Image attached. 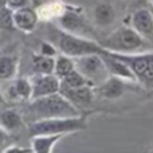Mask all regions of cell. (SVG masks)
Listing matches in <instances>:
<instances>
[{"instance_id":"5b68a950","label":"cell","mask_w":153,"mask_h":153,"mask_svg":"<svg viewBox=\"0 0 153 153\" xmlns=\"http://www.w3.org/2000/svg\"><path fill=\"white\" fill-rule=\"evenodd\" d=\"M110 53L132 70L138 83L144 86L153 85V50L137 54H121L113 51Z\"/></svg>"},{"instance_id":"83f0119b","label":"cell","mask_w":153,"mask_h":153,"mask_svg":"<svg viewBox=\"0 0 153 153\" xmlns=\"http://www.w3.org/2000/svg\"><path fill=\"white\" fill-rule=\"evenodd\" d=\"M149 5H151V7L153 8V0H149Z\"/></svg>"},{"instance_id":"6da1fadb","label":"cell","mask_w":153,"mask_h":153,"mask_svg":"<svg viewBox=\"0 0 153 153\" xmlns=\"http://www.w3.org/2000/svg\"><path fill=\"white\" fill-rule=\"evenodd\" d=\"M26 117L30 122L45 118H56V117H75L82 114L62 93H54L50 95L30 100L26 108Z\"/></svg>"},{"instance_id":"e0dca14e","label":"cell","mask_w":153,"mask_h":153,"mask_svg":"<svg viewBox=\"0 0 153 153\" xmlns=\"http://www.w3.org/2000/svg\"><path fill=\"white\" fill-rule=\"evenodd\" d=\"M94 22L100 27H109L116 22V10L110 3H100L93 11Z\"/></svg>"},{"instance_id":"4fadbf2b","label":"cell","mask_w":153,"mask_h":153,"mask_svg":"<svg viewBox=\"0 0 153 153\" xmlns=\"http://www.w3.org/2000/svg\"><path fill=\"white\" fill-rule=\"evenodd\" d=\"M31 81L28 78H13L11 79V83L8 85L7 90L4 91L5 100L12 102H23V101L31 100Z\"/></svg>"},{"instance_id":"7c38bea8","label":"cell","mask_w":153,"mask_h":153,"mask_svg":"<svg viewBox=\"0 0 153 153\" xmlns=\"http://www.w3.org/2000/svg\"><path fill=\"white\" fill-rule=\"evenodd\" d=\"M39 22V13L35 8L30 5L16 8L13 10V23L15 28L20 30L23 32H32Z\"/></svg>"},{"instance_id":"ba28073f","label":"cell","mask_w":153,"mask_h":153,"mask_svg":"<svg viewBox=\"0 0 153 153\" xmlns=\"http://www.w3.org/2000/svg\"><path fill=\"white\" fill-rule=\"evenodd\" d=\"M129 90H134V82L114 75H109L103 82L94 86L95 97L103 100H117Z\"/></svg>"},{"instance_id":"277c9868","label":"cell","mask_w":153,"mask_h":153,"mask_svg":"<svg viewBox=\"0 0 153 153\" xmlns=\"http://www.w3.org/2000/svg\"><path fill=\"white\" fill-rule=\"evenodd\" d=\"M58 47L61 54L69 55L71 58H78V56L89 55V54H102L106 51L95 39L79 36V35L70 34L66 31H62L59 35Z\"/></svg>"},{"instance_id":"d4e9b609","label":"cell","mask_w":153,"mask_h":153,"mask_svg":"<svg viewBox=\"0 0 153 153\" xmlns=\"http://www.w3.org/2000/svg\"><path fill=\"white\" fill-rule=\"evenodd\" d=\"M8 138H10L8 133L0 128V151H1V152L8 146Z\"/></svg>"},{"instance_id":"52a82bcc","label":"cell","mask_w":153,"mask_h":153,"mask_svg":"<svg viewBox=\"0 0 153 153\" xmlns=\"http://www.w3.org/2000/svg\"><path fill=\"white\" fill-rule=\"evenodd\" d=\"M58 22L63 31L74 34V35H79V36H86V38L95 39V32L93 31L91 26H89L87 20L78 11L66 10L63 13L59 15Z\"/></svg>"},{"instance_id":"2e32d148","label":"cell","mask_w":153,"mask_h":153,"mask_svg":"<svg viewBox=\"0 0 153 153\" xmlns=\"http://www.w3.org/2000/svg\"><path fill=\"white\" fill-rule=\"evenodd\" d=\"M65 137L63 134H38L31 136V149L35 153H51L55 144Z\"/></svg>"},{"instance_id":"5bb4252c","label":"cell","mask_w":153,"mask_h":153,"mask_svg":"<svg viewBox=\"0 0 153 153\" xmlns=\"http://www.w3.org/2000/svg\"><path fill=\"white\" fill-rule=\"evenodd\" d=\"M101 56H102V61H103V63H105L109 75L118 76V78L126 79V81L137 82V79H136L134 74L132 73V70H130L122 61H120L117 56H114L110 51L106 50L105 53L101 54Z\"/></svg>"},{"instance_id":"7a4b0ae2","label":"cell","mask_w":153,"mask_h":153,"mask_svg":"<svg viewBox=\"0 0 153 153\" xmlns=\"http://www.w3.org/2000/svg\"><path fill=\"white\" fill-rule=\"evenodd\" d=\"M100 45L105 50L121 54H137L152 51L153 46L145 40L133 27H118L105 39L100 40Z\"/></svg>"},{"instance_id":"9a60e30c","label":"cell","mask_w":153,"mask_h":153,"mask_svg":"<svg viewBox=\"0 0 153 153\" xmlns=\"http://www.w3.org/2000/svg\"><path fill=\"white\" fill-rule=\"evenodd\" d=\"M26 126L24 117L19 111L11 108H1L0 109V128L8 133V134H15L19 133Z\"/></svg>"},{"instance_id":"30bf717a","label":"cell","mask_w":153,"mask_h":153,"mask_svg":"<svg viewBox=\"0 0 153 153\" xmlns=\"http://www.w3.org/2000/svg\"><path fill=\"white\" fill-rule=\"evenodd\" d=\"M59 93H62L81 111L89 109L95 98L94 86H91V85H86V86H81V87H62L61 86Z\"/></svg>"},{"instance_id":"484cf974","label":"cell","mask_w":153,"mask_h":153,"mask_svg":"<svg viewBox=\"0 0 153 153\" xmlns=\"http://www.w3.org/2000/svg\"><path fill=\"white\" fill-rule=\"evenodd\" d=\"M5 105H7V100H5V95H4V91H3V89L0 87V109L4 108Z\"/></svg>"},{"instance_id":"9c48e42d","label":"cell","mask_w":153,"mask_h":153,"mask_svg":"<svg viewBox=\"0 0 153 153\" xmlns=\"http://www.w3.org/2000/svg\"><path fill=\"white\" fill-rule=\"evenodd\" d=\"M30 81H31L32 89L31 100L58 93L61 89V79L54 73H51V74H38V73H35L30 78Z\"/></svg>"},{"instance_id":"4316f807","label":"cell","mask_w":153,"mask_h":153,"mask_svg":"<svg viewBox=\"0 0 153 153\" xmlns=\"http://www.w3.org/2000/svg\"><path fill=\"white\" fill-rule=\"evenodd\" d=\"M3 5H7V0H0V7H3Z\"/></svg>"},{"instance_id":"d6986e66","label":"cell","mask_w":153,"mask_h":153,"mask_svg":"<svg viewBox=\"0 0 153 153\" xmlns=\"http://www.w3.org/2000/svg\"><path fill=\"white\" fill-rule=\"evenodd\" d=\"M54 65L55 58L46 56L42 54H34L32 55V69L38 74H51L54 73Z\"/></svg>"},{"instance_id":"f1b7e54d","label":"cell","mask_w":153,"mask_h":153,"mask_svg":"<svg viewBox=\"0 0 153 153\" xmlns=\"http://www.w3.org/2000/svg\"><path fill=\"white\" fill-rule=\"evenodd\" d=\"M149 8H151V11H152V13H153V8L151 7V5H149Z\"/></svg>"},{"instance_id":"44dd1931","label":"cell","mask_w":153,"mask_h":153,"mask_svg":"<svg viewBox=\"0 0 153 153\" xmlns=\"http://www.w3.org/2000/svg\"><path fill=\"white\" fill-rule=\"evenodd\" d=\"M86 85H91V83H90V82L87 81L76 69L71 70L69 74H66L63 78H61V86L62 87H81V86H86Z\"/></svg>"},{"instance_id":"3957f363","label":"cell","mask_w":153,"mask_h":153,"mask_svg":"<svg viewBox=\"0 0 153 153\" xmlns=\"http://www.w3.org/2000/svg\"><path fill=\"white\" fill-rule=\"evenodd\" d=\"M87 116L89 113H82L75 117H56V118H45L32 121L27 125L28 136L38 134H69L87 128Z\"/></svg>"},{"instance_id":"8fae6325","label":"cell","mask_w":153,"mask_h":153,"mask_svg":"<svg viewBox=\"0 0 153 153\" xmlns=\"http://www.w3.org/2000/svg\"><path fill=\"white\" fill-rule=\"evenodd\" d=\"M132 27L153 46V13L151 8H138L130 19Z\"/></svg>"},{"instance_id":"603a6c76","label":"cell","mask_w":153,"mask_h":153,"mask_svg":"<svg viewBox=\"0 0 153 153\" xmlns=\"http://www.w3.org/2000/svg\"><path fill=\"white\" fill-rule=\"evenodd\" d=\"M56 48L54 47L51 43H47V42H43V43H40V53L39 54H42V55H46V56H56Z\"/></svg>"},{"instance_id":"8992f818","label":"cell","mask_w":153,"mask_h":153,"mask_svg":"<svg viewBox=\"0 0 153 153\" xmlns=\"http://www.w3.org/2000/svg\"><path fill=\"white\" fill-rule=\"evenodd\" d=\"M75 69L81 73L93 86H97L109 76L106 66L102 61L101 54H89V55L74 58Z\"/></svg>"},{"instance_id":"cb8c5ba5","label":"cell","mask_w":153,"mask_h":153,"mask_svg":"<svg viewBox=\"0 0 153 153\" xmlns=\"http://www.w3.org/2000/svg\"><path fill=\"white\" fill-rule=\"evenodd\" d=\"M28 3H30V0H7V5L10 8H12V10L28 5Z\"/></svg>"},{"instance_id":"ffe728a7","label":"cell","mask_w":153,"mask_h":153,"mask_svg":"<svg viewBox=\"0 0 153 153\" xmlns=\"http://www.w3.org/2000/svg\"><path fill=\"white\" fill-rule=\"evenodd\" d=\"M75 69V63H74V58L69 55L61 54L55 58V65H54V74L58 76L59 79L63 78L66 74H69L71 70Z\"/></svg>"},{"instance_id":"7402d4cb","label":"cell","mask_w":153,"mask_h":153,"mask_svg":"<svg viewBox=\"0 0 153 153\" xmlns=\"http://www.w3.org/2000/svg\"><path fill=\"white\" fill-rule=\"evenodd\" d=\"M0 30H15L13 23V10L8 5L0 7Z\"/></svg>"},{"instance_id":"ac0fdd59","label":"cell","mask_w":153,"mask_h":153,"mask_svg":"<svg viewBox=\"0 0 153 153\" xmlns=\"http://www.w3.org/2000/svg\"><path fill=\"white\" fill-rule=\"evenodd\" d=\"M19 58L15 55H1L0 56V82L11 81L18 74Z\"/></svg>"}]
</instances>
